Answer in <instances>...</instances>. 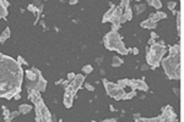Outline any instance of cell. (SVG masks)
Returning a JSON list of instances; mask_svg holds the SVG:
<instances>
[{
  "label": "cell",
  "instance_id": "12",
  "mask_svg": "<svg viewBox=\"0 0 184 122\" xmlns=\"http://www.w3.org/2000/svg\"><path fill=\"white\" fill-rule=\"evenodd\" d=\"M10 6V3L8 1V0H0V20L5 18L6 16H8V8Z\"/></svg>",
  "mask_w": 184,
  "mask_h": 122
},
{
  "label": "cell",
  "instance_id": "14",
  "mask_svg": "<svg viewBox=\"0 0 184 122\" xmlns=\"http://www.w3.org/2000/svg\"><path fill=\"white\" fill-rule=\"evenodd\" d=\"M140 26L142 27V28H146V29H155L156 27H157V22L147 18V20H145V21H142L140 23Z\"/></svg>",
  "mask_w": 184,
  "mask_h": 122
},
{
  "label": "cell",
  "instance_id": "18",
  "mask_svg": "<svg viewBox=\"0 0 184 122\" xmlns=\"http://www.w3.org/2000/svg\"><path fill=\"white\" fill-rule=\"evenodd\" d=\"M31 110H32V106L30 104H22V105L18 106V111H20V114H22V115L30 114Z\"/></svg>",
  "mask_w": 184,
  "mask_h": 122
},
{
  "label": "cell",
  "instance_id": "32",
  "mask_svg": "<svg viewBox=\"0 0 184 122\" xmlns=\"http://www.w3.org/2000/svg\"><path fill=\"white\" fill-rule=\"evenodd\" d=\"M28 10L31 12H37V8H35V5H28Z\"/></svg>",
  "mask_w": 184,
  "mask_h": 122
},
{
  "label": "cell",
  "instance_id": "37",
  "mask_svg": "<svg viewBox=\"0 0 184 122\" xmlns=\"http://www.w3.org/2000/svg\"><path fill=\"white\" fill-rule=\"evenodd\" d=\"M103 122H115V118H106L103 120Z\"/></svg>",
  "mask_w": 184,
  "mask_h": 122
},
{
  "label": "cell",
  "instance_id": "38",
  "mask_svg": "<svg viewBox=\"0 0 184 122\" xmlns=\"http://www.w3.org/2000/svg\"><path fill=\"white\" fill-rule=\"evenodd\" d=\"M147 69H148V65H144V66L141 67V70H142V71H145V70H147Z\"/></svg>",
  "mask_w": 184,
  "mask_h": 122
},
{
  "label": "cell",
  "instance_id": "5",
  "mask_svg": "<svg viewBox=\"0 0 184 122\" xmlns=\"http://www.w3.org/2000/svg\"><path fill=\"white\" fill-rule=\"evenodd\" d=\"M103 43H104V46L108 50L118 51L120 55H128L129 54V49L124 45L120 34L117 31L108 32L107 34L103 37Z\"/></svg>",
  "mask_w": 184,
  "mask_h": 122
},
{
  "label": "cell",
  "instance_id": "11",
  "mask_svg": "<svg viewBox=\"0 0 184 122\" xmlns=\"http://www.w3.org/2000/svg\"><path fill=\"white\" fill-rule=\"evenodd\" d=\"M84 82H85V76H84V74H75L74 79H72V81H70L69 84L71 86L72 89L77 93V90L81 88V86L84 84Z\"/></svg>",
  "mask_w": 184,
  "mask_h": 122
},
{
  "label": "cell",
  "instance_id": "28",
  "mask_svg": "<svg viewBox=\"0 0 184 122\" xmlns=\"http://www.w3.org/2000/svg\"><path fill=\"white\" fill-rule=\"evenodd\" d=\"M17 62H18L20 65H27V62L23 60V57H22V56H18V57H17Z\"/></svg>",
  "mask_w": 184,
  "mask_h": 122
},
{
  "label": "cell",
  "instance_id": "9",
  "mask_svg": "<svg viewBox=\"0 0 184 122\" xmlns=\"http://www.w3.org/2000/svg\"><path fill=\"white\" fill-rule=\"evenodd\" d=\"M75 97H76V92H75L70 84H67L65 87V93H64V100L63 103L65 105L66 109H70V107L72 106V103H74V99Z\"/></svg>",
  "mask_w": 184,
  "mask_h": 122
},
{
  "label": "cell",
  "instance_id": "16",
  "mask_svg": "<svg viewBox=\"0 0 184 122\" xmlns=\"http://www.w3.org/2000/svg\"><path fill=\"white\" fill-rule=\"evenodd\" d=\"M114 8H115V5L114 4H112L111 3V9L108 10L104 15H103V20H102V22L103 23H107V22H109V20L112 18V16H113V12H114Z\"/></svg>",
  "mask_w": 184,
  "mask_h": 122
},
{
  "label": "cell",
  "instance_id": "3",
  "mask_svg": "<svg viewBox=\"0 0 184 122\" xmlns=\"http://www.w3.org/2000/svg\"><path fill=\"white\" fill-rule=\"evenodd\" d=\"M28 93V99L33 103V105H35V109H36V121L37 122H49L52 121V114L49 112L48 107L45 106L44 101L42 99V97H40V93L39 92H27Z\"/></svg>",
  "mask_w": 184,
  "mask_h": 122
},
{
  "label": "cell",
  "instance_id": "39",
  "mask_svg": "<svg viewBox=\"0 0 184 122\" xmlns=\"http://www.w3.org/2000/svg\"><path fill=\"white\" fill-rule=\"evenodd\" d=\"M136 1H140V0H136Z\"/></svg>",
  "mask_w": 184,
  "mask_h": 122
},
{
  "label": "cell",
  "instance_id": "27",
  "mask_svg": "<svg viewBox=\"0 0 184 122\" xmlns=\"http://www.w3.org/2000/svg\"><path fill=\"white\" fill-rule=\"evenodd\" d=\"M167 6H168L169 10H174V9L177 8V1H169V3L167 4Z\"/></svg>",
  "mask_w": 184,
  "mask_h": 122
},
{
  "label": "cell",
  "instance_id": "36",
  "mask_svg": "<svg viewBox=\"0 0 184 122\" xmlns=\"http://www.w3.org/2000/svg\"><path fill=\"white\" fill-rule=\"evenodd\" d=\"M79 3V0H69V4L70 5H75V4H77Z\"/></svg>",
  "mask_w": 184,
  "mask_h": 122
},
{
  "label": "cell",
  "instance_id": "30",
  "mask_svg": "<svg viewBox=\"0 0 184 122\" xmlns=\"http://www.w3.org/2000/svg\"><path fill=\"white\" fill-rule=\"evenodd\" d=\"M75 74H76V73H74V72H70V73H67V81H69V82H70V81H72V79H74Z\"/></svg>",
  "mask_w": 184,
  "mask_h": 122
},
{
  "label": "cell",
  "instance_id": "26",
  "mask_svg": "<svg viewBox=\"0 0 184 122\" xmlns=\"http://www.w3.org/2000/svg\"><path fill=\"white\" fill-rule=\"evenodd\" d=\"M20 115V111L17 110V111H13V112H10V116H9V121H11V120H13L15 117H17Z\"/></svg>",
  "mask_w": 184,
  "mask_h": 122
},
{
  "label": "cell",
  "instance_id": "2",
  "mask_svg": "<svg viewBox=\"0 0 184 122\" xmlns=\"http://www.w3.org/2000/svg\"><path fill=\"white\" fill-rule=\"evenodd\" d=\"M168 56L162 57L161 64L166 76L169 79H179L180 78V45L174 44L168 49Z\"/></svg>",
  "mask_w": 184,
  "mask_h": 122
},
{
  "label": "cell",
  "instance_id": "8",
  "mask_svg": "<svg viewBox=\"0 0 184 122\" xmlns=\"http://www.w3.org/2000/svg\"><path fill=\"white\" fill-rule=\"evenodd\" d=\"M171 122L177 121V114L173 111V107L171 105H167L162 109V114L160 115V122Z\"/></svg>",
  "mask_w": 184,
  "mask_h": 122
},
{
  "label": "cell",
  "instance_id": "1",
  "mask_svg": "<svg viewBox=\"0 0 184 122\" xmlns=\"http://www.w3.org/2000/svg\"><path fill=\"white\" fill-rule=\"evenodd\" d=\"M23 70L17 60L0 54V98L10 100L21 92Z\"/></svg>",
  "mask_w": 184,
  "mask_h": 122
},
{
  "label": "cell",
  "instance_id": "10",
  "mask_svg": "<svg viewBox=\"0 0 184 122\" xmlns=\"http://www.w3.org/2000/svg\"><path fill=\"white\" fill-rule=\"evenodd\" d=\"M129 87L131 88V90H142V92H147L148 90V86L145 82L144 77L140 79H130L129 82Z\"/></svg>",
  "mask_w": 184,
  "mask_h": 122
},
{
  "label": "cell",
  "instance_id": "22",
  "mask_svg": "<svg viewBox=\"0 0 184 122\" xmlns=\"http://www.w3.org/2000/svg\"><path fill=\"white\" fill-rule=\"evenodd\" d=\"M146 9V5L145 4H136L135 6V10H136V13H141V12H144Z\"/></svg>",
  "mask_w": 184,
  "mask_h": 122
},
{
  "label": "cell",
  "instance_id": "34",
  "mask_svg": "<svg viewBox=\"0 0 184 122\" xmlns=\"http://www.w3.org/2000/svg\"><path fill=\"white\" fill-rule=\"evenodd\" d=\"M151 38H153V39H158V34H157V33H155V32H151Z\"/></svg>",
  "mask_w": 184,
  "mask_h": 122
},
{
  "label": "cell",
  "instance_id": "13",
  "mask_svg": "<svg viewBox=\"0 0 184 122\" xmlns=\"http://www.w3.org/2000/svg\"><path fill=\"white\" fill-rule=\"evenodd\" d=\"M133 18V11L130 9V6L126 9H124V11H123V15L120 17V23H124L126 21H130V20Z\"/></svg>",
  "mask_w": 184,
  "mask_h": 122
},
{
  "label": "cell",
  "instance_id": "25",
  "mask_svg": "<svg viewBox=\"0 0 184 122\" xmlns=\"http://www.w3.org/2000/svg\"><path fill=\"white\" fill-rule=\"evenodd\" d=\"M82 71H84L86 74H88V73H91V72L93 71V69H92L91 65H85V66L82 67Z\"/></svg>",
  "mask_w": 184,
  "mask_h": 122
},
{
  "label": "cell",
  "instance_id": "31",
  "mask_svg": "<svg viewBox=\"0 0 184 122\" xmlns=\"http://www.w3.org/2000/svg\"><path fill=\"white\" fill-rule=\"evenodd\" d=\"M129 53H133L134 55H138V54H139V49L138 48H131V49H129Z\"/></svg>",
  "mask_w": 184,
  "mask_h": 122
},
{
  "label": "cell",
  "instance_id": "4",
  "mask_svg": "<svg viewBox=\"0 0 184 122\" xmlns=\"http://www.w3.org/2000/svg\"><path fill=\"white\" fill-rule=\"evenodd\" d=\"M167 53V48L165 43L160 40V42H155L152 45H150L146 48V62L148 66H151L152 69L158 67L161 64L162 57L165 56Z\"/></svg>",
  "mask_w": 184,
  "mask_h": 122
},
{
  "label": "cell",
  "instance_id": "19",
  "mask_svg": "<svg viewBox=\"0 0 184 122\" xmlns=\"http://www.w3.org/2000/svg\"><path fill=\"white\" fill-rule=\"evenodd\" d=\"M129 82H130V79H128V78H123V79H119L118 82H117V86L119 87V88H126V87H129Z\"/></svg>",
  "mask_w": 184,
  "mask_h": 122
},
{
  "label": "cell",
  "instance_id": "7",
  "mask_svg": "<svg viewBox=\"0 0 184 122\" xmlns=\"http://www.w3.org/2000/svg\"><path fill=\"white\" fill-rule=\"evenodd\" d=\"M27 92H39V93H42L45 90V88H47V81L43 78V76H39L36 81H28L27 82Z\"/></svg>",
  "mask_w": 184,
  "mask_h": 122
},
{
  "label": "cell",
  "instance_id": "35",
  "mask_svg": "<svg viewBox=\"0 0 184 122\" xmlns=\"http://www.w3.org/2000/svg\"><path fill=\"white\" fill-rule=\"evenodd\" d=\"M155 42H156V39H153V38H150V39H148V45H152Z\"/></svg>",
  "mask_w": 184,
  "mask_h": 122
},
{
  "label": "cell",
  "instance_id": "23",
  "mask_svg": "<svg viewBox=\"0 0 184 122\" xmlns=\"http://www.w3.org/2000/svg\"><path fill=\"white\" fill-rule=\"evenodd\" d=\"M3 115H4V120L6 122H9V116H10V110L6 106H3Z\"/></svg>",
  "mask_w": 184,
  "mask_h": 122
},
{
  "label": "cell",
  "instance_id": "29",
  "mask_svg": "<svg viewBox=\"0 0 184 122\" xmlns=\"http://www.w3.org/2000/svg\"><path fill=\"white\" fill-rule=\"evenodd\" d=\"M85 87H86V89H87V90H90V92H93V90H94V87H93L92 84L86 83V84H85Z\"/></svg>",
  "mask_w": 184,
  "mask_h": 122
},
{
  "label": "cell",
  "instance_id": "33",
  "mask_svg": "<svg viewBox=\"0 0 184 122\" xmlns=\"http://www.w3.org/2000/svg\"><path fill=\"white\" fill-rule=\"evenodd\" d=\"M13 99H15V100H18V99H21V92L16 93L15 95H13Z\"/></svg>",
  "mask_w": 184,
  "mask_h": 122
},
{
  "label": "cell",
  "instance_id": "17",
  "mask_svg": "<svg viewBox=\"0 0 184 122\" xmlns=\"http://www.w3.org/2000/svg\"><path fill=\"white\" fill-rule=\"evenodd\" d=\"M10 36H11V31H10L9 27H6L4 29V32L0 34V44H4L6 42V39L10 38Z\"/></svg>",
  "mask_w": 184,
  "mask_h": 122
},
{
  "label": "cell",
  "instance_id": "21",
  "mask_svg": "<svg viewBox=\"0 0 184 122\" xmlns=\"http://www.w3.org/2000/svg\"><path fill=\"white\" fill-rule=\"evenodd\" d=\"M135 97H136V90H131L129 93H125L124 97H123V99H124V100H130V99H133Z\"/></svg>",
  "mask_w": 184,
  "mask_h": 122
},
{
  "label": "cell",
  "instance_id": "6",
  "mask_svg": "<svg viewBox=\"0 0 184 122\" xmlns=\"http://www.w3.org/2000/svg\"><path fill=\"white\" fill-rule=\"evenodd\" d=\"M103 84H104V88H106V92L109 97H112L115 100H121L123 99V97H124V94H125V90L123 89V88H119L117 86V83L109 82V81H107L104 78Z\"/></svg>",
  "mask_w": 184,
  "mask_h": 122
},
{
  "label": "cell",
  "instance_id": "24",
  "mask_svg": "<svg viewBox=\"0 0 184 122\" xmlns=\"http://www.w3.org/2000/svg\"><path fill=\"white\" fill-rule=\"evenodd\" d=\"M119 6H120L121 9H126V8H129V6H130V0H120Z\"/></svg>",
  "mask_w": 184,
  "mask_h": 122
},
{
  "label": "cell",
  "instance_id": "15",
  "mask_svg": "<svg viewBox=\"0 0 184 122\" xmlns=\"http://www.w3.org/2000/svg\"><path fill=\"white\" fill-rule=\"evenodd\" d=\"M148 18H150V20H152V21L158 22L160 20H165V18H167V13L162 12V11H157V12H155V13H151V15L148 16Z\"/></svg>",
  "mask_w": 184,
  "mask_h": 122
},
{
  "label": "cell",
  "instance_id": "20",
  "mask_svg": "<svg viewBox=\"0 0 184 122\" xmlns=\"http://www.w3.org/2000/svg\"><path fill=\"white\" fill-rule=\"evenodd\" d=\"M123 59H120L119 56H114L113 59H112V66L113 67H119V66H121L123 65Z\"/></svg>",
  "mask_w": 184,
  "mask_h": 122
}]
</instances>
